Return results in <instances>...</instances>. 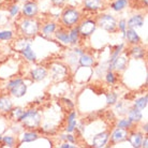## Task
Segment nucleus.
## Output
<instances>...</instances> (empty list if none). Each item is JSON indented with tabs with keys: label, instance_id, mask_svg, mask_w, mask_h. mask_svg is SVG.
Here are the masks:
<instances>
[{
	"label": "nucleus",
	"instance_id": "29",
	"mask_svg": "<svg viewBox=\"0 0 148 148\" xmlns=\"http://www.w3.org/2000/svg\"><path fill=\"white\" fill-rule=\"evenodd\" d=\"M117 95L115 92H110L106 95V102H108V104H110V105H114L116 102H117Z\"/></svg>",
	"mask_w": 148,
	"mask_h": 148
},
{
	"label": "nucleus",
	"instance_id": "8",
	"mask_svg": "<svg viewBox=\"0 0 148 148\" xmlns=\"http://www.w3.org/2000/svg\"><path fill=\"white\" fill-rule=\"evenodd\" d=\"M51 70H52V76L54 79H62L67 75V68L60 63H54Z\"/></svg>",
	"mask_w": 148,
	"mask_h": 148
},
{
	"label": "nucleus",
	"instance_id": "40",
	"mask_svg": "<svg viewBox=\"0 0 148 148\" xmlns=\"http://www.w3.org/2000/svg\"><path fill=\"white\" fill-rule=\"evenodd\" d=\"M147 143H148V138L147 137H145V138H143L142 140V145H141V147H144V148H147Z\"/></svg>",
	"mask_w": 148,
	"mask_h": 148
},
{
	"label": "nucleus",
	"instance_id": "3",
	"mask_svg": "<svg viewBox=\"0 0 148 148\" xmlns=\"http://www.w3.org/2000/svg\"><path fill=\"white\" fill-rule=\"evenodd\" d=\"M39 29H40V25L38 21L32 18H28L24 19L22 23H21V30L24 34V36L26 37H34L39 32Z\"/></svg>",
	"mask_w": 148,
	"mask_h": 148
},
{
	"label": "nucleus",
	"instance_id": "36",
	"mask_svg": "<svg viewBox=\"0 0 148 148\" xmlns=\"http://www.w3.org/2000/svg\"><path fill=\"white\" fill-rule=\"evenodd\" d=\"M21 82H23L22 78H14V79H12V81L9 82V84H8V88L10 89V88H12V87H14L15 85H17V84L21 83Z\"/></svg>",
	"mask_w": 148,
	"mask_h": 148
},
{
	"label": "nucleus",
	"instance_id": "37",
	"mask_svg": "<svg viewBox=\"0 0 148 148\" xmlns=\"http://www.w3.org/2000/svg\"><path fill=\"white\" fill-rule=\"evenodd\" d=\"M75 127H76V120L74 119L73 121L71 122H68V127H67V131L68 132H72L74 129H75Z\"/></svg>",
	"mask_w": 148,
	"mask_h": 148
},
{
	"label": "nucleus",
	"instance_id": "24",
	"mask_svg": "<svg viewBox=\"0 0 148 148\" xmlns=\"http://www.w3.org/2000/svg\"><path fill=\"white\" fill-rule=\"evenodd\" d=\"M38 138H39V135L36 132H25L23 134L21 143H30V142H34Z\"/></svg>",
	"mask_w": 148,
	"mask_h": 148
},
{
	"label": "nucleus",
	"instance_id": "6",
	"mask_svg": "<svg viewBox=\"0 0 148 148\" xmlns=\"http://www.w3.org/2000/svg\"><path fill=\"white\" fill-rule=\"evenodd\" d=\"M39 8H38L37 2L34 1H27L23 7V14L28 18H32L38 14Z\"/></svg>",
	"mask_w": 148,
	"mask_h": 148
},
{
	"label": "nucleus",
	"instance_id": "26",
	"mask_svg": "<svg viewBox=\"0 0 148 148\" xmlns=\"http://www.w3.org/2000/svg\"><path fill=\"white\" fill-rule=\"evenodd\" d=\"M70 36V43L71 44H76L79 38V31H78V27H72V30L69 32Z\"/></svg>",
	"mask_w": 148,
	"mask_h": 148
},
{
	"label": "nucleus",
	"instance_id": "30",
	"mask_svg": "<svg viewBox=\"0 0 148 148\" xmlns=\"http://www.w3.org/2000/svg\"><path fill=\"white\" fill-rule=\"evenodd\" d=\"M13 37V32L10 30H4V31H0V40L8 41L11 40Z\"/></svg>",
	"mask_w": 148,
	"mask_h": 148
},
{
	"label": "nucleus",
	"instance_id": "35",
	"mask_svg": "<svg viewBox=\"0 0 148 148\" xmlns=\"http://www.w3.org/2000/svg\"><path fill=\"white\" fill-rule=\"evenodd\" d=\"M116 78H115V74L112 72V71H108V74H106V82L108 84H114Z\"/></svg>",
	"mask_w": 148,
	"mask_h": 148
},
{
	"label": "nucleus",
	"instance_id": "42",
	"mask_svg": "<svg viewBox=\"0 0 148 148\" xmlns=\"http://www.w3.org/2000/svg\"><path fill=\"white\" fill-rule=\"evenodd\" d=\"M60 147L61 148H71V147H73V146L70 145L69 143H63L62 145H60Z\"/></svg>",
	"mask_w": 148,
	"mask_h": 148
},
{
	"label": "nucleus",
	"instance_id": "11",
	"mask_svg": "<svg viewBox=\"0 0 148 148\" xmlns=\"http://www.w3.org/2000/svg\"><path fill=\"white\" fill-rule=\"evenodd\" d=\"M30 75L34 81H42L47 76V70L43 67H38L30 72Z\"/></svg>",
	"mask_w": 148,
	"mask_h": 148
},
{
	"label": "nucleus",
	"instance_id": "10",
	"mask_svg": "<svg viewBox=\"0 0 148 148\" xmlns=\"http://www.w3.org/2000/svg\"><path fill=\"white\" fill-rule=\"evenodd\" d=\"M144 16L141 14H137V15H133L131 18L128 21L127 23V27L128 28H132V29H135V28H140L144 25Z\"/></svg>",
	"mask_w": 148,
	"mask_h": 148
},
{
	"label": "nucleus",
	"instance_id": "2",
	"mask_svg": "<svg viewBox=\"0 0 148 148\" xmlns=\"http://www.w3.org/2000/svg\"><path fill=\"white\" fill-rule=\"evenodd\" d=\"M61 19H62V24L66 27L72 28L76 24L79 23L81 21V13L72 8H68L63 11L62 15H61Z\"/></svg>",
	"mask_w": 148,
	"mask_h": 148
},
{
	"label": "nucleus",
	"instance_id": "38",
	"mask_svg": "<svg viewBox=\"0 0 148 148\" xmlns=\"http://www.w3.org/2000/svg\"><path fill=\"white\" fill-rule=\"evenodd\" d=\"M53 2V4L54 5H57V7H59V5H62L67 0H51Z\"/></svg>",
	"mask_w": 148,
	"mask_h": 148
},
{
	"label": "nucleus",
	"instance_id": "19",
	"mask_svg": "<svg viewBox=\"0 0 148 148\" xmlns=\"http://www.w3.org/2000/svg\"><path fill=\"white\" fill-rule=\"evenodd\" d=\"M142 117H143V115H142L141 110H138V108H136L130 110L129 113H128V118H129L132 122L141 121Z\"/></svg>",
	"mask_w": 148,
	"mask_h": 148
},
{
	"label": "nucleus",
	"instance_id": "27",
	"mask_svg": "<svg viewBox=\"0 0 148 148\" xmlns=\"http://www.w3.org/2000/svg\"><path fill=\"white\" fill-rule=\"evenodd\" d=\"M147 100H148V97L145 96L143 98H140V99H137L135 101V103H134V108H138V110H144L146 106H147Z\"/></svg>",
	"mask_w": 148,
	"mask_h": 148
},
{
	"label": "nucleus",
	"instance_id": "15",
	"mask_svg": "<svg viewBox=\"0 0 148 148\" xmlns=\"http://www.w3.org/2000/svg\"><path fill=\"white\" fill-rule=\"evenodd\" d=\"M142 140H143V135L140 132H133L129 135V142L134 148H140L142 145Z\"/></svg>",
	"mask_w": 148,
	"mask_h": 148
},
{
	"label": "nucleus",
	"instance_id": "16",
	"mask_svg": "<svg viewBox=\"0 0 148 148\" xmlns=\"http://www.w3.org/2000/svg\"><path fill=\"white\" fill-rule=\"evenodd\" d=\"M13 108L11 100L7 97H0V112L1 113H9Z\"/></svg>",
	"mask_w": 148,
	"mask_h": 148
},
{
	"label": "nucleus",
	"instance_id": "31",
	"mask_svg": "<svg viewBox=\"0 0 148 148\" xmlns=\"http://www.w3.org/2000/svg\"><path fill=\"white\" fill-rule=\"evenodd\" d=\"M24 110L21 108H12L11 110V113H12V116L14 117L16 120H18L19 118H21V116H22L23 114H24Z\"/></svg>",
	"mask_w": 148,
	"mask_h": 148
},
{
	"label": "nucleus",
	"instance_id": "48",
	"mask_svg": "<svg viewBox=\"0 0 148 148\" xmlns=\"http://www.w3.org/2000/svg\"><path fill=\"white\" fill-rule=\"evenodd\" d=\"M19 1H23V0H19Z\"/></svg>",
	"mask_w": 148,
	"mask_h": 148
},
{
	"label": "nucleus",
	"instance_id": "25",
	"mask_svg": "<svg viewBox=\"0 0 148 148\" xmlns=\"http://www.w3.org/2000/svg\"><path fill=\"white\" fill-rule=\"evenodd\" d=\"M56 28H57V25H56L55 23H47V24H45L43 28H42V31H43V34L45 36H49V34H54L56 31Z\"/></svg>",
	"mask_w": 148,
	"mask_h": 148
},
{
	"label": "nucleus",
	"instance_id": "34",
	"mask_svg": "<svg viewBox=\"0 0 148 148\" xmlns=\"http://www.w3.org/2000/svg\"><path fill=\"white\" fill-rule=\"evenodd\" d=\"M18 11H19V8L17 4H12L11 7L9 8V12H10L11 16H15V15L18 13Z\"/></svg>",
	"mask_w": 148,
	"mask_h": 148
},
{
	"label": "nucleus",
	"instance_id": "33",
	"mask_svg": "<svg viewBox=\"0 0 148 148\" xmlns=\"http://www.w3.org/2000/svg\"><path fill=\"white\" fill-rule=\"evenodd\" d=\"M2 141H3V143L5 145H8L9 147H12L13 145H14V137H12V136H4L2 137Z\"/></svg>",
	"mask_w": 148,
	"mask_h": 148
},
{
	"label": "nucleus",
	"instance_id": "43",
	"mask_svg": "<svg viewBox=\"0 0 148 148\" xmlns=\"http://www.w3.org/2000/svg\"><path fill=\"white\" fill-rule=\"evenodd\" d=\"M147 127H148V125H147V123H146V125H144V127H143V130H144L145 132H147V131H148Z\"/></svg>",
	"mask_w": 148,
	"mask_h": 148
},
{
	"label": "nucleus",
	"instance_id": "20",
	"mask_svg": "<svg viewBox=\"0 0 148 148\" xmlns=\"http://www.w3.org/2000/svg\"><path fill=\"white\" fill-rule=\"evenodd\" d=\"M130 54H131V56L133 57L134 59H142V58H144V56H145V51L142 46L136 44L131 48Z\"/></svg>",
	"mask_w": 148,
	"mask_h": 148
},
{
	"label": "nucleus",
	"instance_id": "14",
	"mask_svg": "<svg viewBox=\"0 0 148 148\" xmlns=\"http://www.w3.org/2000/svg\"><path fill=\"white\" fill-rule=\"evenodd\" d=\"M127 62H128V59H127L125 56H117L116 59L112 63V67H113V69H116V70L118 71H122L126 69Z\"/></svg>",
	"mask_w": 148,
	"mask_h": 148
},
{
	"label": "nucleus",
	"instance_id": "23",
	"mask_svg": "<svg viewBox=\"0 0 148 148\" xmlns=\"http://www.w3.org/2000/svg\"><path fill=\"white\" fill-rule=\"evenodd\" d=\"M129 4L128 0H116L113 3L111 4V8L114 10V11H122L125 8H127V5Z\"/></svg>",
	"mask_w": 148,
	"mask_h": 148
},
{
	"label": "nucleus",
	"instance_id": "21",
	"mask_svg": "<svg viewBox=\"0 0 148 148\" xmlns=\"http://www.w3.org/2000/svg\"><path fill=\"white\" fill-rule=\"evenodd\" d=\"M78 61L82 67H91L93 64V58L87 54H82Z\"/></svg>",
	"mask_w": 148,
	"mask_h": 148
},
{
	"label": "nucleus",
	"instance_id": "46",
	"mask_svg": "<svg viewBox=\"0 0 148 148\" xmlns=\"http://www.w3.org/2000/svg\"><path fill=\"white\" fill-rule=\"evenodd\" d=\"M1 1H3V0H0V2H1Z\"/></svg>",
	"mask_w": 148,
	"mask_h": 148
},
{
	"label": "nucleus",
	"instance_id": "1",
	"mask_svg": "<svg viewBox=\"0 0 148 148\" xmlns=\"http://www.w3.org/2000/svg\"><path fill=\"white\" fill-rule=\"evenodd\" d=\"M18 121H22L23 125L29 129L38 128L41 122V115L37 110H29L27 112H24Z\"/></svg>",
	"mask_w": 148,
	"mask_h": 148
},
{
	"label": "nucleus",
	"instance_id": "22",
	"mask_svg": "<svg viewBox=\"0 0 148 148\" xmlns=\"http://www.w3.org/2000/svg\"><path fill=\"white\" fill-rule=\"evenodd\" d=\"M55 36L60 42H62L64 44H70V36H69V32H68V31L58 30V31H56Z\"/></svg>",
	"mask_w": 148,
	"mask_h": 148
},
{
	"label": "nucleus",
	"instance_id": "28",
	"mask_svg": "<svg viewBox=\"0 0 148 148\" xmlns=\"http://www.w3.org/2000/svg\"><path fill=\"white\" fill-rule=\"evenodd\" d=\"M133 126V122L131 121L129 118L128 119H121V120H119L118 123H117V127L118 128H122V129H130V128H132Z\"/></svg>",
	"mask_w": 148,
	"mask_h": 148
},
{
	"label": "nucleus",
	"instance_id": "18",
	"mask_svg": "<svg viewBox=\"0 0 148 148\" xmlns=\"http://www.w3.org/2000/svg\"><path fill=\"white\" fill-rule=\"evenodd\" d=\"M21 53H22V55L24 56L27 60H29V61H34V60L37 59V56H36L34 52L32 51L30 44H28L27 46H25V47L23 48L22 51H21Z\"/></svg>",
	"mask_w": 148,
	"mask_h": 148
},
{
	"label": "nucleus",
	"instance_id": "47",
	"mask_svg": "<svg viewBox=\"0 0 148 148\" xmlns=\"http://www.w3.org/2000/svg\"><path fill=\"white\" fill-rule=\"evenodd\" d=\"M0 18H1V15H0Z\"/></svg>",
	"mask_w": 148,
	"mask_h": 148
},
{
	"label": "nucleus",
	"instance_id": "5",
	"mask_svg": "<svg viewBox=\"0 0 148 148\" xmlns=\"http://www.w3.org/2000/svg\"><path fill=\"white\" fill-rule=\"evenodd\" d=\"M97 28V22L93 19H86L81 23V25L78 26V31L79 36L83 38L90 37L93 34V31Z\"/></svg>",
	"mask_w": 148,
	"mask_h": 148
},
{
	"label": "nucleus",
	"instance_id": "17",
	"mask_svg": "<svg viewBox=\"0 0 148 148\" xmlns=\"http://www.w3.org/2000/svg\"><path fill=\"white\" fill-rule=\"evenodd\" d=\"M84 5L87 10L96 11L102 7V0H84Z\"/></svg>",
	"mask_w": 148,
	"mask_h": 148
},
{
	"label": "nucleus",
	"instance_id": "32",
	"mask_svg": "<svg viewBox=\"0 0 148 148\" xmlns=\"http://www.w3.org/2000/svg\"><path fill=\"white\" fill-rule=\"evenodd\" d=\"M117 28H119V30L123 34V37L126 34V30H127V22L125 19H121L119 23H117Z\"/></svg>",
	"mask_w": 148,
	"mask_h": 148
},
{
	"label": "nucleus",
	"instance_id": "41",
	"mask_svg": "<svg viewBox=\"0 0 148 148\" xmlns=\"http://www.w3.org/2000/svg\"><path fill=\"white\" fill-rule=\"evenodd\" d=\"M66 138H67L69 142H71V143H74V142H75V138H74L73 135H71V134H69V135H66Z\"/></svg>",
	"mask_w": 148,
	"mask_h": 148
},
{
	"label": "nucleus",
	"instance_id": "4",
	"mask_svg": "<svg viewBox=\"0 0 148 148\" xmlns=\"http://www.w3.org/2000/svg\"><path fill=\"white\" fill-rule=\"evenodd\" d=\"M97 25L108 32H115L117 30V22L114 16L110 14H102L97 19Z\"/></svg>",
	"mask_w": 148,
	"mask_h": 148
},
{
	"label": "nucleus",
	"instance_id": "9",
	"mask_svg": "<svg viewBox=\"0 0 148 148\" xmlns=\"http://www.w3.org/2000/svg\"><path fill=\"white\" fill-rule=\"evenodd\" d=\"M108 137H110V133L108 132H101V133L97 134L92 140V146L97 148L104 147L106 145V143H108Z\"/></svg>",
	"mask_w": 148,
	"mask_h": 148
},
{
	"label": "nucleus",
	"instance_id": "7",
	"mask_svg": "<svg viewBox=\"0 0 148 148\" xmlns=\"http://www.w3.org/2000/svg\"><path fill=\"white\" fill-rule=\"evenodd\" d=\"M127 138H128V130L118 128L113 132L111 136V141L113 144H118L120 142L126 141Z\"/></svg>",
	"mask_w": 148,
	"mask_h": 148
},
{
	"label": "nucleus",
	"instance_id": "12",
	"mask_svg": "<svg viewBox=\"0 0 148 148\" xmlns=\"http://www.w3.org/2000/svg\"><path fill=\"white\" fill-rule=\"evenodd\" d=\"M10 90H11V93L14 97H16V98H22L23 96L26 95L27 85L24 83V82H21V83H18L17 85H15L14 87L10 88Z\"/></svg>",
	"mask_w": 148,
	"mask_h": 148
},
{
	"label": "nucleus",
	"instance_id": "39",
	"mask_svg": "<svg viewBox=\"0 0 148 148\" xmlns=\"http://www.w3.org/2000/svg\"><path fill=\"white\" fill-rule=\"evenodd\" d=\"M75 118H76V113H75V112H72V113L69 115V117H68V122L73 121Z\"/></svg>",
	"mask_w": 148,
	"mask_h": 148
},
{
	"label": "nucleus",
	"instance_id": "45",
	"mask_svg": "<svg viewBox=\"0 0 148 148\" xmlns=\"http://www.w3.org/2000/svg\"><path fill=\"white\" fill-rule=\"evenodd\" d=\"M1 140H2V136H1V135H0V141H1Z\"/></svg>",
	"mask_w": 148,
	"mask_h": 148
},
{
	"label": "nucleus",
	"instance_id": "13",
	"mask_svg": "<svg viewBox=\"0 0 148 148\" xmlns=\"http://www.w3.org/2000/svg\"><path fill=\"white\" fill-rule=\"evenodd\" d=\"M125 38H127V40L129 43L133 45H136L141 42V38L140 36L136 34V31L132 28H128V30H126V34H125Z\"/></svg>",
	"mask_w": 148,
	"mask_h": 148
},
{
	"label": "nucleus",
	"instance_id": "44",
	"mask_svg": "<svg viewBox=\"0 0 148 148\" xmlns=\"http://www.w3.org/2000/svg\"><path fill=\"white\" fill-rule=\"evenodd\" d=\"M143 1V4H144L145 7H147L148 5V0H142Z\"/></svg>",
	"mask_w": 148,
	"mask_h": 148
}]
</instances>
